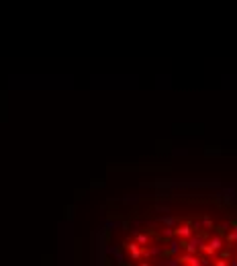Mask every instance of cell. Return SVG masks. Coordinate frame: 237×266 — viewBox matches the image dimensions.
<instances>
[{
    "mask_svg": "<svg viewBox=\"0 0 237 266\" xmlns=\"http://www.w3.org/2000/svg\"><path fill=\"white\" fill-rule=\"evenodd\" d=\"M178 235H180V238H190V227H180V229H178Z\"/></svg>",
    "mask_w": 237,
    "mask_h": 266,
    "instance_id": "1",
    "label": "cell"
},
{
    "mask_svg": "<svg viewBox=\"0 0 237 266\" xmlns=\"http://www.w3.org/2000/svg\"><path fill=\"white\" fill-rule=\"evenodd\" d=\"M178 250H180V246H178V242H172V243H170V252H172V254H176Z\"/></svg>",
    "mask_w": 237,
    "mask_h": 266,
    "instance_id": "2",
    "label": "cell"
},
{
    "mask_svg": "<svg viewBox=\"0 0 237 266\" xmlns=\"http://www.w3.org/2000/svg\"><path fill=\"white\" fill-rule=\"evenodd\" d=\"M129 250H131V254L135 256V258H137V256H139V248H137L135 243H131V246H129Z\"/></svg>",
    "mask_w": 237,
    "mask_h": 266,
    "instance_id": "3",
    "label": "cell"
},
{
    "mask_svg": "<svg viewBox=\"0 0 237 266\" xmlns=\"http://www.w3.org/2000/svg\"><path fill=\"white\" fill-rule=\"evenodd\" d=\"M166 266H180V262H178V260H168V262H166Z\"/></svg>",
    "mask_w": 237,
    "mask_h": 266,
    "instance_id": "4",
    "label": "cell"
},
{
    "mask_svg": "<svg viewBox=\"0 0 237 266\" xmlns=\"http://www.w3.org/2000/svg\"><path fill=\"white\" fill-rule=\"evenodd\" d=\"M137 242H139V243H147V238H145V235H137Z\"/></svg>",
    "mask_w": 237,
    "mask_h": 266,
    "instance_id": "5",
    "label": "cell"
},
{
    "mask_svg": "<svg viewBox=\"0 0 237 266\" xmlns=\"http://www.w3.org/2000/svg\"><path fill=\"white\" fill-rule=\"evenodd\" d=\"M141 266H149V264H141Z\"/></svg>",
    "mask_w": 237,
    "mask_h": 266,
    "instance_id": "6",
    "label": "cell"
}]
</instances>
